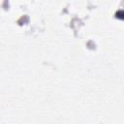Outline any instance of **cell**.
Instances as JSON below:
<instances>
[{"label":"cell","mask_w":124,"mask_h":124,"mask_svg":"<svg viewBox=\"0 0 124 124\" xmlns=\"http://www.w3.org/2000/svg\"><path fill=\"white\" fill-rule=\"evenodd\" d=\"M115 16H117V17H120V18H124V11H118L116 14H115Z\"/></svg>","instance_id":"6da1fadb"}]
</instances>
